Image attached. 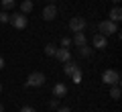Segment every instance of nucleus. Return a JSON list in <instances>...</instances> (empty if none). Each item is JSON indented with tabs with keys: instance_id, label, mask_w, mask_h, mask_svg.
<instances>
[{
	"instance_id": "18",
	"label": "nucleus",
	"mask_w": 122,
	"mask_h": 112,
	"mask_svg": "<svg viewBox=\"0 0 122 112\" xmlns=\"http://www.w3.org/2000/svg\"><path fill=\"white\" fill-rule=\"evenodd\" d=\"M55 51H57V45H53V43H47V45H45V55L53 57V55H55Z\"/></svg>"
},
{
	"instance_id": "8",
	"label": "nucleus",
	"mask_w": 122,
	"mask_h": 112,
	"mask_svg": "<svg viewBox=\"0 0 122 112\" xmlns=\"http://www.w3.org/2000/svg\"><path fill=\"white\" fill-rule=\"evenodd\" d=\"M55 16H57V6L55 4H47L43 8V18L45 21H53Z\"/></svg>"
},
{
	"instance_id": "12",
	"label": "nucleus",
	"mask_w": 122,
	"mask_h": 112,
	"mask_svg": "<svg viewBox=\"0 0 122 112\" xmlns=\"http://www.w3.org/2000/svg\"><path fill=\"white\" fill-rule=\"evenodd\" d=\"M92 53H94V47H90V45H81V47H77V55L83 57V59H87Z\"/></svg>"
},
{
	"instance_id": "4",
	"label": "nucleus",
	"mask_w": 122,
	"mask_h": 112,
	"mask_svg": "<svg viewBox=\"0 0 122 112\" xmlns=\"http://www.w3.org/2000/svg\"><path fill=\"white\" fill-rule=\"evenodd\" d=\"M8 22L14 27V29H25V27L29 25V16H26V14H22V12H12Z\"/></svg>"
},
{
	"instance_id": "15",
	"label": "nucleus",
	"mask_w": 122,
	"mask_h": 112,
	"mask_svg": "<svg viewBox=\"0 0 122 112\" xmlns=\"http://www.w3.org/2000/svg\"><path fill=\"white\" fill-rule=\"evenodd\" d=\"M69 78H71V82H73L75 86H79V84H81V78H83V73H81V67H77V69H75V71L69 75Z\"/></svg>"
},
{
	"instance_id": "14",
	"label": "nucleus",
	"mask_w": 122,
	"mask_h": 112,
	"mask_svg": "<svg viewBox=\"0 0 122 112\" xmlns=\"http://www.w3.org/2000/svg\"><path fill=\"white\" fill-rule=\"evenodd\" d=\"M33 8H35V2H33V0H22V4H20V12L22 14H29Z\"/></svg>"
},
{
	"instance_id": "19",
	"label": "nucleus",
	"mask_w": 122,
	"mask_h": 112,
	"mask_svg": "<svg viewBox=\"0 0 122 112\" xmlns=\"http://www.w3.org/2000/svg\"><path fill=\"white\" fill-rule=\"evenodd\" d=\"M8 21H10L8 10H2V12H0V22H8Z\"/></svg>"
},
{
	"instance_id": "25",
	"label": "nucleus",
	"mask_w": 122,
	"mask_h": 112,
	"mask_svg": "<svg viewBox=\"0 0 122 112\" xmlns=\"http://www.w3.org/2000/svg\"><path fill=\"white\" fill-rule=\"evenodd\" d=\"M55 2H57V0H49V4H55Z\"/></svg>"
},
{
	"instance_id": "20",
	"label": "nucleus",
	"mask_w": 122,
	"mask_h": 112,
	"mask_svg": "<svg viewBox=\"0 0 122 112\" xmlns=\"http://www.w3.org/2000/svg\"><path fill=\"white\" fill-rule=\"evenodd\" d=\"M71 45H73V43H71L69 37H63V39H61V47H71Z\"/></svg>"
},
{
	"instance_id": "11",
	"label": "nucleus",
	"mask_w": 122,
	"mask_h": 112,
	"mask_svg": "<svg viewBox=\"0 0 122 112\" xmlns=\"http://www.w3.org/2000/svg\"><path fill=\"white\" fill-rule=\"evenodd\" d=\"M108 21H112V22H120L122 21V8L120 6H114L112 10H110V14H108Z\"/></svg>"
},
{
	"instance_id": "3",
	"label": "nucleus",
	"mask_w": 122,
	"mask_h": 112,
	"mask_svg": "<svg viewBox=\"0 0 122 112\" xmlns=\"http://www.w3.org/2000/svg\"><path fill=\"white\" fill-rule=\"evenodd\" d=\"M98 31H100L104 37L116 35V33H118V22H112V21H102L100 25H98Z\"/></svg>"
},
{
	"instance_id": "26",
	"label": "nucleus",
	"mask_w": 122,
	"mask_h": 112,
	"mask_svg": "<svg viewBox=\"0 0 122 112\" xmlns=\"http://www.w3.org/2000/svg\"><path fill=\"white\" fill-rule=\"evenodd\" d=\"M0 112H4V106H2V104H0Z\"/></svg>"
},
{
	"instance_id": "27",
	"label": "nucleus",
	"mask_w": 122,
	"mask_h": 112,
	"mask_svg": "<svg viewBox=\"0 0 122 112\" xmlns=\"http://www.w3.org/2000/svg\"><path fill=\"white\" fill-rule=\"evenodd\" d=\"M112 2H116V4H118V2H120V0H112Z\"/></svg>"
},
{
	"instance_id": "9",
	"label": "nucleus",
	"mask_w": 122,
	"mask_h": 112,
	"mask_svg": "<svg viewBox=\"0 0 122 112\" xmlns=\"http://www.w3.org/2000/svg\"><path fill=\"white\" fill-rule=\"evenodd\" d=\"M67 94V86H65V84H55V86H53V96H55V98H63V96H65Z\"/></svg>"
},
{
	"instance_id": "13",
	"label": "nucleus",
	"mask_w": 122,
	"mask_h": 112,
	"mask_svg": "<svg viewBox=\"0 0 122 112\" xmlns=\"http://www.w3.org/2000/svg\"><path fill=\"white\" fill-rule=\"evenodd\" d=\"M77 67H79V65L75 63V61L69 59V61H65V65H63V71H65V75H71V73H73Z\"/></svg>"
},
{
	"instance_id": "22",
	"label": "nucleus",
	"mask_w": 122,
	"mask_h": 112,
	"mask_svg": "<svg viewBox=\"0 0 122 112\" xmlns=\"http://www.w3.org/2000/svg\"><path fill=\"white\" fill-rule=\"evenodd\" d=\"M20 112H37V110H35V108H30V106H22Z\"/></svg>"
},
{
	"instance_id": "2",
	"label": "nucleus",
	"mask_w": 122,
	"mask_h": 112,
	"mask_svg": "<svg viewBox=\"0 0 122 112\" xmlns=\"http://www.w3.org/2000/svg\"><path fill=\"white\" fill-rule=\"evenodd\" d=\"M102 82L106 86H116V84H120V71H116V69H106L102 73Z\"/></svg>"
},
{
	"instance_id": "23",
	"label": "nucleus",
	"mask_w": 122,
	"mask_h": 112,
	"mask_svg": "<svg viewBox=\"0 0 122 112\" xmlns=\"http://www.w3.org/2000/svg\"><path fill=\"white\" fill-rule=\"evenodd\" d=\"M57 112H71V108H67V106H59V108H57Z\"/></svg>"
},
{
	"instance_id": "29",
	"label": "nucleus",
	"mask_w": 122,
	"mask_h": 112,
	"mask_svg": "<svg viewBox=\"0 0 122 112\" xmlns=\"http://www.w3.org/2000/svg\"><path fill=\"white\" fill-rule=\"evenodd\" d=\"M33 2H35V0H33Z\"/></svg>"
},
{
	"instance_id": "6",
	"label": "nucleus",
	"mask_w": 122,
	"mask_h": 112,
	"mask_svg": "<svg viewBox=\"0 0 122 112\" xmlns=\"http://www.w3.org/2000/svg\"><path fill=\"white\" fill-rule=\"evenodd\" d=\"M92 45H94V49H106L108 47V37H104L102 33H96L94 39H92Z\"/></svg>"
},
{
	"instance_id": "16",
	"label": "nucleus",
	"mask_w": 122,
	"mask_h": 112,
	"mask_svg": "<svg viewBox=\"0 0 122 112\" xmlns=\"http://www.w3.org/2000/svg\"><path fill=\"white\" fill-rule=\"evenodd\" d=\"M110 98H112V100H118V98H120V84L110 86Z\"/></svg>"
},
{
	"instance_id": "24",
	"label": "nucleus",
	"mask_w": 122,
	"mask_h": 112,
	"mask_svg": "<svg viewBox=\"0 0 122 112\" xmlns=\"http://www.w3.org/2000/svg\"><path fill=\"white\" fill-rule=\"evenodd\" d=\"M0 69H4V59L0 57Z\"/></svg>"
},
{
	"instance_id": "21",
	"label": "nucleus",
	"mask_w": 122,
	"mask_h": 112,
	"mask_svg": "<svg viewBox=\"0 0 122 112\" xmlns=\"http://www.w3.org/2000/svg\"><path fill=\"white\" fill-rule=\"evenodd\" d=\"M49 108H53V110H57V108H59V98H53L51 102H49Z\"/></svg>"
},
{
	"instance_id": "17",
	"label": "nucleus",
	"mask_w": 122,
	"mask_h": 112,
	"mask_svg": "<svg viewBox=\"0 0 122 112\" xmlns=\"http://www.w3.org/2000/svg\"><path fill=\"white\" fill-rule=\"evenodd\" d=\"M14 4H16V0H0V6H2V10H12Z\"/></svg>"
},
{
	"instance_id": "7",
	"label": "nucleus",
	"mask_w": 122,
	"mask_h": 112,
	"mask_svg": "<svg viewBox=\"0 0 122 112\" xmlns=\"http://www.w3.org/2000/svg\"><path fill=\"white\" fill-rule=\"evenodd\" d=\"M53 57H57L61 63H65V61L71 59V51L67 47H57V51H55V55H53Z\"/></svg>"
},
{
	"instance_id": "1",
	"label": "nucleus",
	"mask_w": 122,
	"mask_h": 112,
	"mask_svg": "<svg viewBox=\"0 0 122 112\" xmlns=\"http://www.w3.org/2000/svg\"><path fill=\"white\" fill-rule=\"evenodd\" d=\"M45 82H47V80H45V73L33 71V73H29V78H26L25 86H26V88H41Z\"/></svg>"
},
{
	"instance_id": "10",
	"label": "nucleus",
	"mask_w": 122,
	"mask_h": 112,
	"mask_svg": "<svg viewBox=\"0 0 122 112\" xmlns=\"http://www.w3.org/2000/svg\"><path fill=\"white\" fill-rule=\"evenodd\" d=\"M71 43L73 45H77V47H81V45H87V37H86V33H73V39H71Z\"/></svg>"
},
{
	"instance_id": "28",
	"label": "nucleus",
	"mask_w": 122,
	"mask_h": 112,
	"mask_svg": "<svg viewBox=\"0 0 122 112\" xmlns=\"http://www.w3.org/2000/svg\"><path fill=\"white\" fill-rule=\"evenodd\" d=\"M0 92H2V84H0Z\"/></svg>"
},
{
	"instance_id": "5",
	"label": "nucleus",
	"mask_w": 122,
	"mask_h": 112,
	"mask_svg": "<svg viewBox=\"0 0 122 112\" xmlns=\"http://www.w3.org/2000/svg\"><path fill=\"white\" fill-rule=\"evenodd\" d=\"M86 25H87V22H86V18H83V16H73V18L69 21L71 33H81V31L86 29Z\"/></svg>"
}]
</instances>
